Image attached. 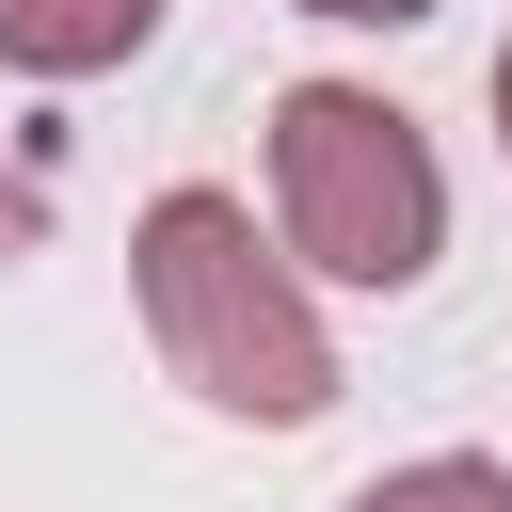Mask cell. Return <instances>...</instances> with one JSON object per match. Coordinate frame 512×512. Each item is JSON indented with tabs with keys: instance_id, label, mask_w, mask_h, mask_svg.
<instances>
[{
	"instance_id": "obj_1",
	"label": "cell",
	"mask_w": 512,
	"mask_h": 512,
	"mask_svg": "<svg viewBox=\"0 0 512 512\" xmlns=\"http://www.w3.org/2000/svg\"><path fill=\"white\" fill-rule=\"evenodd\" d=\"M128 288H144V352L224 416V432H320L336 416V320H320V272L208 176L144 192L128 224Z\"/></svg>"
},
{
	"instance_id": "obj_2",
	"label": "cell",
	"mask_w": 512,
	"mask_h": 512,
	"mask_svg": "<svg viewBox=\"0 0 512 512\" xmlns=\"http://www.w3.org/2000/svg\"><path fill=\"white\" fill-rule=\"evenodd\" d=\"M272 240L320 272V288H432L448 256V160L432 128L384 96V80H288L272 96Z\"/></svg>"
},
{
	"instance_id": "obj_3",
	"label": "cell",
	"mask_w": 512,
	"mask_h": 512,
	"mask_svg": "<svg viewBox=\"0 0 512 512\" xmlns=\"http://www.w3.org/2000/svg\"><path fill=\"white\" fill-rule=\"evenodd\" d=\"M160 32V0H0V64L16 80H112Z\"/></svg>"
},
{
	"instance_id": "obj_4",
	"label": "cell",
	"mask_w": 512,
	"mask_h": 512,
	"mask_svg": "<svg viewBox=\"0 0 512 512\" xmlns=\"http://www.w3.org/2000/svg\"><path fill=\"white\" fill-rule=\"evenodd\" d=\"M336 512H512V464H496V448H416V464H384V480L336 496Z\"/></svg>"
},
{
	"instance_id": "obj_5",
	"label": "cell",
	"mask_w": 512,
	"mask_h": 512,
	"mask_svg": "<svg viewBox=\"0 0 512 512\" xmlns=\"http://www.w3.org/2000/svg\"><path fill=\"white\" fill-rule=\"evenodd\" d=\"M288 16H320V32H416V16H448V0H288Z\"/></svg>"
},
{
	"instance_id": "obj_6",
	"label": "cell",
	"mask_w": 512,
	"mask_h": 512,
	"mask_svg": "<svg viewBox=\"0 0 512 512\" xmlns=\"http://www.w3.org/2000/svg\"><path fill=\"white\" fill-rule=\"evenodd\" d=\"M32 240H48V192H32L16 160H0V256H32Z\"/></svg>"
},
{
	"instance_id": "obj_7",
	"label": "cell",
	"mask_w": 512,
	"mask_h": 512,
	"mask_svg": "<svg viewBox=\"0 0 512 512\" xmlns=\"http://www.w3.org/2000/svg\"><path fill=\"white\" fill-rule=\"evenodd\" d=\"M496 160H512V32H496Z\"/></svg>"
}]
</instances>
